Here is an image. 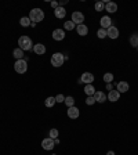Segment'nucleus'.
Listing matches in <instances>:
<instances>
[{
	"label": "nucleus",
	"mask_w": 138,
	"mask_h": 155,
	"mask_svg": "<svg viewBox=\"0 0 138 155\" xmlns=\"http://www.w3.org/2000/svg\"><path fill=\"white\" fill-rule=\"evenodd\" d=\"M68 116L71 118V119H77L79 118V115H80V110L77 108V107H71V108H68Z\"/></svg>",
	"instance_id": "9d476101"
},
{
	"label": "nucleus",
	"mask_w": 138,
	"mask_h": 155,
	"mask_svg": "<svg viewBox=\"0 0 138 155\" xmlns=\"http://www.w3.org/2000/svg\"><path fill=\"white\" fill-rule=\"evenodd\" d=\"M51 155H57V154H51Z\"/></svg>",
	"instance_id": "c9c22d12"
},
{
	"label": "nucleus",
	"mask_w": 138,
	"mask_h": 155,
	"mask_svg": "<svg viewBox=\"0 0 138 155\" xmlns=\"http://www.w3.org/2000/svg\"><path fill=\"white\" fill-rule=\"evenodd\" d=\"M30 24H32V21H30V18L29 17H22V18L19 19V25L21 26H30Z\"/></svg>",
	"instance_id": "412c9836"
},
{
	"label": "nucleus",
	"mask_w": 138,
	"mask_h": 155,
	"mask_svg": "<svg viewBox=\"0 0 138 155\" xmlns=\"http://www.w3.org/2000/svg\"><path fill=\"white\" fill-rule=\"evenodd\" d=\"M94 8H95V11H98V13L104 11V10H105V3H104V2H97V3L94 4Z\"/></svg>",
	"instance_id": "393cba45"
},
{
	"label": "nucleus",
	"mask_w": 138,
	"mask_h": 155,
	"mask_svg": "<svg viewBox=\"0 0 138 155\" xmlns=\"http://www.w3.org/2000/svg\"><path fill=\"white\" fill-rule=\"evenodd\" d=\"M55 97H47L46 98V101H44V105L47 107V108H51V107H54L55 105Z\"/></svg>",
	"instance_id": "4be33fe9"
},
{
	"label": "nucleus",
	"mask_w": 138,
	"mask_h": 155,
	"mask_svg": "<svg viewBox=\"0 0 138 155\" xmlns=\"http://www.w3.org/2000/svg\"><path fill=\"white\" fill-rule=\"evenodd\" d=\"M32 50L36 55H43L46 53V46L43 43H36V45H33Z\"/></svg>",
	"instance_id": "9b49d317"
},
{
	"label": "nucleus",
	"mask_w": 138,
	"mask_h": 155,
	"mask_svg": "<svg viewBox=\"0 0 138 155\" xmlns=\"http://www.w3.org/2000/svg\"><path fill=\"white\" fill-rule=\"evenodd\" d=\"M13 55H14V58H15V60H22V58H24V51L19 47L18 48H14V50H13Z\"/></svg>",
	"instance_id": "aec40b11"
},
{
	"label": "nucleus",
	"mask_w": 138,
	"mask_h": 155,
	"mask_svg": "<svg viewBox=\"0 0 138 155\" xmlns=\"http://www.w3.org/2000/svg\"><path fill=\"white\" fill-rule=\"evenodd\" d=\"M84 93L87 94V97L94 96V94H95V87H94L93 84H86V87H84Z\"/></svg>",
	"instance_id": "6ab92c4d"
},
{
	"label": "nucleus",
	"mask_w": 138,
	"mask_h": 155,
	"mask_svg": "<svg viewBox=\"0 0 138 155\" xmlns=\"http://www.w3.org/2000/svg\"><path fill=\"white\" fill-rule=\"evenodd\" d=\"M53 39H54V40H57V42H61V40H64L65 39V31L64 29H54V31H53Z\"/></svg>",
	"instance_id": "1a4fd4ad"
},
{
	"label": "nucleus",
	"mask_w": 138,
	"mask_h": 155,
	"mask_svg": "<svg viewBox=\"0 0 138 155\" xmlns=\"http://www.w3.org/2000/svg\"><path fill=\"white\" fill-rule=\"evenodd\" d=\"M106 89H108V90H113V84L112 83H106Z\"/></svg>",
	"instance_id": "473e14b6"
},
{
	"label": "nucleus",
	"mask_w": 138,
	"mask_h": 155,
	"mask_svg": "<svg viewBox=\"0 0 138 155\" xmlns=\"http://www.w3.org/2000/svg\"><path fill=\"white\" fill-rule=\"evenodd\" d=\"M106 98H108L111 103H116V101L120 98V93L117 90H111L109 93H108V96H106Z\"/></svg>",
	"instance_id": "ddd939ff"
},
{
	"label": "nucleus",
	"mask_w": 138,
	"mask_h": 155,
	"mask_svg": "<svg viewBox=\"0 0 138 155\" xmlns=\"http://www.w3.org/2000/svg\"><path fill=\"white\" fill-rule=\"evenodd\" d=\"M94 98H95L97 103H105L108 98H106V94L102 93V91H95V94H94Z\"/></svg>",
	"instance_id": "f3484780"
},
{
	"label": "nucleus",
	"mask_w": 138,
	"mask_h": 155,
	"mask_svg": "<svg viewBox=\"0 0 138 155\" xmlns=\"http://www.w3.org/2000/svg\"><path fill=\"white\" fill-rule=\"evenodd\" d=\"M50 62H51V65H53V67H55V68L62 67V65H64V62H65V55L62 54V53H54V54L51 55Z\"/></svg>",
	"instance_id": "7ed1b4c3"
},
{
	"label": "nucleus",
	"mask_w": 138,
	"mask_h": 155,
	"mask_svg": "<svg viewBox=\"0 0 138 155\" xmlns=\"http://www.w3.org/2000/svg\"><path fill=\"white\" fill-rule=\"evenodd\" d=\"M104 82H105V83H112L113 82V74H111V72H106L105 75H104Z\"/></svg>",
	"instance_id": "a878e982"
},
{
	"label": "nucleus",
	"mask_w": 138,
	"mask_h": 155,
	"mask_svg": "<svg viewBox=\"0 0 138 155\" xmlns=\"http://www.w3.org/2000/svg\"><path fill=\"white\" fill-rule=\"evenodd\" d=\"M116 89H117V91L122 94V93H127L129 89H130V86H129L127 82H119V83H116Z\"/></svg>",
	"instance_id": "4468645a"
},
{
	"label": "nucleus",
	"mask_w": 138,
	"mask_h": 155,
	"mask_svg": "<svg viewBox=\"0 0 138 155\" xmlns=\"http://www.w3.org/2000/svg\"><path fill=\"white\" fill-rule=\"evenodd\" d=\"M71 21L75 24V25H82V24L84 22V14L83 13H80V11H73L72 13V18H71Z\"/></svg>",
	"instance_id": "39448f33"
},
{
	"label": "nucleus",
	"mask_w": 138,
	"mask_h": 155,
	"mask_svg": "<svg viewBox=\"0 0 138 155\" xmlns=\"http://www.w3.org/2000/svg\"><path fill=\"white\" fill-rule=\"evenodd\" d=\"M55 147V143L53 139H50V137H46V139L42 140V148L46 150V151H51V150H54Z\"/></svg>",
	"instance_id": "423d86ee"
},
{
	"label": "nucleus",
	"mask_w": 138,
	"mask_h": 155,
	"mask_svg": "<svg viewBox=\"0 0 138 155\" xmlns=\"http://www.w3.org/2000/svg\"><path fill=\"white\" fill-rule=\"evenodd\" d=\"M54 143H55V145H58V144H59V139H55Z\"/></svg>",
	"instance_id": "72a5a7b5"
},
{
	"label": "nucleus",
	"mask_w": 138,
	"mask_h": 155,
	"mask_svg": "<svg viewBox=\"0 0 138 155\" xmlns=\"http://www.w3.org/2000/svg\"><path fill=\"white\" fill-rule=\"evenodd\" d=\"M137 50H138V47H137Z\"/></svg>",
	"instance_id": "e433bc0d"
},
{
	"label": "nucleus",
	"mask_w": 138,
	"mask_h": 155,
	"mask_svg": "<svg viewBox=\"0 0 138 155\" xmlns=\"http://www.w3.org/2000/svg\"><path fill=\"white\" fill-rule=\"evenodd\" d=\"M58 129H51L50 132H48V137L50 139H53V140H55V139H58Z\"/></svg>",
	"instance_id": "cd10ccee"
},
{
	"label": "nucleus",
	"mask_w": 138,
	"mask_h": 155,
	"mask_svg": "<svg viewBox=\"0 0 138 155\" xmlns=\"http://www.w3.org/2000/svg\"><path fill=\"white\" fill-rule=\"evenodd\" d=\"M97 36H98V38H100V39H105L106 36H108V35H106V29L100 28V29H98V31H97Z\"/></svg>",
	"instance_id": "c85d7f7f"
},
{
	"label": "nucleus",
	"mask_w": 138,
	"mask_h": 155,
	"mask_svg": "<svg viewBox=\"0 0 138 155\" xmlns=\"http://www.w3.org/2000/svg\"><path fill=\"white\" fill-rule=\"evenodd\" d=\"M29 18L32 21L33 24H37V22H42L44 19V11L42 8H32L29 11Z\"/></svg>",
	"instance_id": "f03ea898"
},
{
	"label": "nucleus",
	"mask_w": 138,
	"mask_h": 155,
	"mask_svg": "<svg viewBox=\"0 0 138 155\" xmlns=\"http://www.w3.org/2000/svg\"><path fill=\"white\" fill-rule=\"evenodd\" d=\"M50 4H51V7H53V8H58V7H59V4H58V2H51V3H50Z\"/></svg>",
	"instance_id": "2f4dec72"
},
{
	"label": "nucleus",
	"mask_w": 138,
	"mask_h": 155,
	"mask_svg": "<svg viewBox=\"0 0 138 155\" xmlns=\"http://www.w3.org/2000/svg\"><path fill=\"white\" fill-rule=\"evenodd\" d=\"M106 35H108V38H111L113 40V39H117L119 38V35H120V32H119V29L116 28V26H109V28L106 29Z\"/></svg>",
	"instance_id": "6e6552de"
},
{
	"label": "nucleus",
	"mask_w": 138,
	"mask_h": 155,
	"mask_svg": "<svg viewBox=\"0 0 138 155\" xmlns=\"http://www.w3.org/2000/svg\"><path fill=\"white\" fill-rule=\"evenodd\" d=\"M64 28L66 29V31H73V29L76 28V25H75L72 21H66V22H64Z\"/></svg>",
	"instance_id": "bb28decb"
},
{
	"label": "nucleus",
	"mask_w": 138,
	"mask_h": 155,
	"mask_svg": "<svg viewBox=\"0 0 138 155\" xmlns=\"http://www.w3.org/2000/svg\"><path fill=\"white\" fill-rule=\"evenodd\" d=\"M55 101H57V103H64V101H65V96H64V94H58V96H55Z\"/></svg>",
	"instance_id": "7c9ffc66"
},
{
	"label": "nucleus",
	"mask_w": 138,
	"mask_h": 155,
	"mask_svg": "<svg viewBox=\"0 0 138 155\" xmlns=\"http://www.w3.org/2000/svg\"><path fill=\"white\" fill-rule=\"evenodd\" d=\"M95 103H97V101H95V98H94V96H88L86 98V104H87V105H94Z\"/></svg>",
	"instance_id": "c756f323"
},
{
	"label": "nucleus",
	"mask_w": 138,
	"mask_h": 155,
	"mask_svg": "<svg viewBox=\"0 0 138 155\" xmlns=\"http://www.w3.org/2000/svg\"><path fill=\"white\" fill-rule=\"evenodd\" d=\"M76 32L79 33V36H86L87 33H88V28H87V25L82 24V25L76 26Z\"/></svg>",
	"instance_id": "a211bd4d"
},
{
	"label": "nucleus",
	"mask_w": 138,
	"mask_h": 155,
	"mask_svg": "<svg viewBox=\"0 0 138 155\" xmlns=\"http://www.w3.org/2000/svg\"><path fill=\"white\" fill-rule=\"evenodd\" d=\"M94 75L91 74V72H84L83 75H82V78L79 79V83H86V84H93L94 82Z\"/></svg>",
	"instance_id": "0eeeda50"
},
{
	"label": "nucleus",
	"mask_w": 138,
	"mask_h": 155,
	"mask_svg": "<svg viewBox=\"0 0 138 155\" xmlns=\"http://www.w3.org/2000/svg\"><path fill=\"white\" fill-rule=\"evenodd\" d=\"M105 11H108L109 14H113L117 11V4L113 2H106L105 3Z\"/></svg>",
	"instance_id": "2eb2a0df"
},
{
	"label": "nucleus",
	"mask_w": 138,
	"mask_h": 155,
	"mask_svg": "<svg viewBox=\"0 0 138 155\" xmlns=\"http://www.w3.org/2000/svg\"><path fill=\"white\" fill-rule=\"evenodd\" d=\"M100 24H101V28L102 29H108L109 26H112V19H111L109 15H104L102 18L100 19Z\"/></svg>",
	"instance_id": "f8f14e48"
},
{
	"label": "nucleus",
	"mask_w": 138,
	"mask_h": 155,
	"mask_svg": "<svg viewBox=\"0 0 138 155\" xmlns=\"http://www.w3.org/2000/svg\"><path fill=\"white\" fill-rule=\"evenodd\" d=\"M18 47L22 50V51H29L33 48V43H32V39L29 36L24 35V36H19L18 39Z\"/></svg>",
	"instance_id": "f257e3e1"
},
{
	"label": "nucleus",
	"mask_w": 138,
	"mask_h": 155,
	"mask_svg": "<svg viewBox=\"0 0 138 155\" xmlns=\"http://www.w3.org/2000/svg\"><path fill=\"white\" fill-rule=\"evenodd\" d=\"M14 69H15L17 74H25L28 71V64H26V60H17L15 64H14Z\"/></svg>",
	"instance_id": "20e7f679"
},
{
	"label": "nucleus",
	"mask_w": 138,
	"mask_h": 155,
	"mask_svg": "<svg viewBox=\"0 0 138 155\" xmlns=\"http://www.w3.org/2000/svg\"><path fill=\"white\" fill-rule=\"evenodd\" d=\"M106 155H115V152H113V151H108V152H106Z\"/></svg>",
	"instance_id": "f704fd0d"
},
{
	"label": "nucleus",
	"mask_w": 138,
	"mask_h": 155,
	"mask_svg": "<svg viewBox=\"0 0 138 155\" xmlns=\"http://www.w3.org/2000/svg\"><path fill=\"white\" fill-rule=\"evenodd\" d=\"M65 105L68 107V108H71V107H73L75 105V98L72 96H68V97H65Z\"/></svg>",
	"instance_id": "5701e85b"
},
{
	"label": "nucleus",
	"mask_w": 138,
	"mask_h": 155,
	"mask_svg": "<svg viewBox=\"0 0 138 155\" xmlns=\"http://www.w3.org/2000/svg\"><path fill=\"white\" fill-rule=\"evenodd\" d=\"M54 15L57 17L58 19H62L66 17V10L64 8V7H58V8L54 10Z\"/></svg>",
	"instance_id": "dca6fc26"
},
{
	"label": "nucleus",
	"mask_w": 138,
	"mask_h": 155,
	"mask_svg": "<svg viewBox=\"0 0 138 155\" xmlns=\"http://www.w3.org/2000/svg\"><path fill=\"white\" fill-rule=\"evenodd\" d=\"M130 45H131L133 47H138V33L131 35V38H130Z\"/></svg>",
	"instance_id": "b1692460"
}]
</instances>
